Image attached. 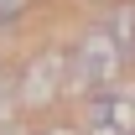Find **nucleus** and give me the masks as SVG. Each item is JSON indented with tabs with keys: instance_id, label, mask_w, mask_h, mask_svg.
<instances>
[{
	"instance_id": "0eeeda50",
	"label": "nucleus",
	"mask_w": 135,
	"mask_h": 135,
	"mask_svg": "<svg viewBox=\"0 0 135 135\" xmlns=\"http://www.w3.org/2000/svg\"><path fill=\"white\" fill-rule=\"evenodd\" d=\"M0 135H21V130H11V125H5V130H0Z\"/></svg>"
},
{
	"instance_id": "f03ea898",
	"label": "nucleus",
	"mask_w": 135,
	"mask_h": 135,
	"mask_svg": "<svg viewBox=\"0 0 135 135\" xmlns=\"http://www.w3.org/2000/svg\"><path fill=\"white\" fill-rule=\"evenodd\" d=\"M62 68H68V52H57V47L36 52V57H26L16 68V104H21V114L52 109L62 99Z\"/></svg>"
},
{
	"instance_id": "f257e3e1",
	"label": "nucleus",
	"mask_w": 135,
	"mask_h": 135,
	"mask_svg": "<svg viewBox=\"0 0 135 135\" xmlns=\"http://www.w3.org/2000/svg\"><path fill=\"white\" fill-rule=\"evenodd\" d=\"M130 62L119 57V47L109 42L104 26H88L78 36V47L68 52V68H62V99H88L94 88H114L125 83Z\"/></svg>"
},
{
	"instance_id": "39448f33",
	"label": "nucleus",
	"mask_w": 135,
	"mask_h": 135,
	"mask_svg": "<svg viewBox=\"0 0 135 135\" xmlns=\"http://www.w3.org/2000/svg\"><path fill=\"white\" fill-rule=\"evenodd\" d=\"M31 11V0H0V36L5 31H16V21Z\"/></svg>"
},
{
	"instance_id": "20e7f679",
	"label": "nucleus",
	"mask_w": 135,
	"mask_h": 135,
	"mask_svg": "<svg viewBox=\"0 0 135 135\" xmlns=\"http://www.w3.org/2000/svg\"><path fill=\"white\" fill-rule=\"evenodd\" d=\"M16 114H21V104H16V68H0V130Z\"/></svg>"
},
{
	"instance_id": "7ed1b4c3",
	"label": "nucleus",
	"mask_w": 135,
	"mask_h": 135,
	"mask_svg": "<svg viewBox=\"0 0 135 135\" xmlns=\"http://www.w3.org/2000/svg\"><path fill=\"white\" fill-rule=\"evenodd\" d=\"M99 26L109 31V42L119 47V57L135 68V0H119V5H109Z\"/></svg>"
},
{
	"instance_id": "423d86ee",
	"label": "nucleus",
	"mask_w": 135,
	"mask_h": 135,
	"mask_svg": "<svg viewBox=\"0 0 135 135\" xmlns=\"http://www.w3.org/2000/svg\"><path fill=\"white\" fill-rule=\"evenodd\" d=\"M36 135H83V130H78V125H62V119H57V125H42Z\"/></svg>"
}]
</instances>
